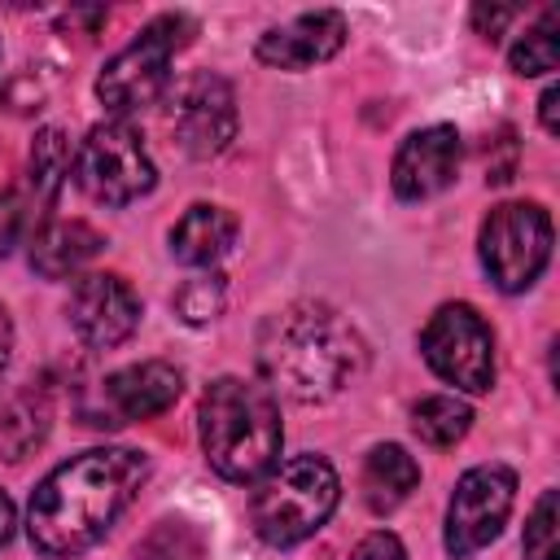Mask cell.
<instances>
[{
  "label": "cell",
  "mask_w": 560,
  "mask_h": 560,
  "mask_svg": "<svg viewBox=\"0 0 560 560\" xmlns=\"http://www.w3.org/2000/svg\"><path fill=\"white\" fill-rule=\"evenodd\" d=\"M149 459L131 446H92L57 464L31 494L26 534L44 556H79L122 516L136 499Z\"/></svg>",
  "instance_id": "6da1fadb"
},
{
  "label": "cell",
  "mask_w": 560,
  "mask_h": 560,
  "mask_svg": "<svg viewBox=\"0 0 560 560\" xmlns=\"http://www.w3.org/2000/svg\"><path fill=\"white\" fill-rule=\"evenodd\" d=\"M258 381L276 398L324 402L350 385L363 368V341L324 302H289L271 311L254 341Z\"/></svg>",
  "instance_id": "7a4b0ae2"
},
{
  "label": "cell",
  "mask_w": 560,
  "mask_h": 560,
  "mask_svg": "<svg viewBox=\"0 0 560 560\" xmlns=\"http://www.w3.org/2000/svg\"><path fill=\"white\" fill-rule=\"evenodd\" d=\"M201 451L210 468L228 481H258L280 464V407L262 381L219 376L201 394Z\"/></svg>",
  "instance_id": "3957f363"
},
{
  "label": "cell",
  "mask_w": 560,
  "mask_h": 560,
  "mask_svg": "<svg viewBox=\"0 0 560 560\" xmlns=\"http://www.w3.org/2000/svg\"><path fill=\"white\" fill-rule=\"evenodd\" d=\"M341 499L337 468L324 455H293L267 468L249 494V525L267 547H293L324 529Z\"/></svg>",
  "instance_id": "277c9868"
},
{
  "label": "cell",
  "mask_w": 560,
  "mask_h": 560,
  "mask_svg": "<svg viewBox=\"0 0 560 560\" xmlns=\"http://www.w3.org/2000/svg\"><path fill=\"white\" fill-rule=\"evenodd\" d=\"M192 31H197V26H192V18H184V13H158L153 22H144L140 35L105 61V70H101V79H96L101 105H105L114 118H127V114L153 105V101L166 92V83H171V61H175V52L192 39Z\"/></svg>",
  "instance_id": "5b68a950"
},
{
  "label": "cell",
  "mask_w": 560,
  "mask_h": 560,
  "mask_svg": "<svg viewBox=\"0 0 560 560\" xmlns=\"http://www.w3.org/2000/svg\"><path fill=\"white\" fill-rule=\"evenodd\" d=\"M70 175L101 206H131V201H140L158 184V166H153L140 131L127 118L96 122L79 140Z\"/></svg>",
  "instance_id": "8992f818"
},
{
  "label": "cell",
  "mask_w": 560,
  "mask_h": 560,
  "mask_svg": "<svg viewBox=\"0 0 560 560\" xmlns=\"http://www.w3.org/2000/svg\"><path fill=\"white\" fill-rule=\"evenodd\" d=\"M477 249L503 293H525L551 258V214L538 201H503L486 214Z\"/></svg>",
  "instance_id": "52a82bcc"
},
{
  "label": "cell",
  "mask_w": 560,
  "mask_h": 560,
  "mask_svg": "<svg viewBox=\"0 0 560 560\" xmlns=\"http://www.w3.org/2000/svg\"><path fill=\"white\" fill-rule=\"evenodd\" d=\"M420 354L459 394H486L494 385V332L468 302H446L420 332Z\"/></svg>",
  "instance_id": "ba28073f"
},
{
  "label": "cell",
  "mask_w": 560,
  "mask_h": 560,
  "mask_svg": "<svg viewBox=\"0 0 560 560\" xmlns=\"http://www.w3.org/2000/svg\"><path fill=\"white\" fill-rule=\"evenodd\" d=\"M516 503V472L508 464H477L455 481V494L446 503V551L455 560L477 556L499 538Z\"/></svg>",
  "instance_id": "9c48e42d"
},
{
  "label": "cell",
  "mask_w": 560,
  "mask_h": 560,
  "mask_svg": "<svg viewBox=\"0 0 560 560\" xmlns=\"http://www.w3.org/2000/svg\"><path fill=\"white\" fill-rule=\"evenodd\" d=\"M171 131L188 158H214L236 136V92L228 79L201 70L192 74L171 109Z\"/></svg>",
  "instance_id": "30bf717a"
},
{
  "label": "cell",
  "mask_w": 560,
  "mask_h": 560,
  "mask_svg": "<svg viewBox=\"0 0 560 560\" xmlns=\"http://www.w3.org/2000/svg\"><path fill=\"white\" fill-rule=\"evenodd\" d=\"M66 315H70V328L96 346V350H109V346H122L136 324H140V298L136 289L114 276V271H88L74 280L70 289V302H66Z\"/></svg>",
  "instance_id": "8fae6325"
},
{
  "label": "cell",
  "mask_w": 560,
  "mask_h": 560,
  "mask_svg": "<svg viewBox=\"0 0 560 560\" xmlns=\"http://www.w3.org/2000/svg\"><path fill=\"white\" fill-rule=\"evenodd\" d=\"M459 158H464V140L451 122H433L411 131L398 153H394V171L389 184L402 201H429L438 192H446L459 175Z\"/></svg>",
  "instance_id": "7c38bea8"
},
{
  "label": "cell",
  "mask_w": 560,
  "mask_h": 560,
  "mask_svg": "<svg viewBox=\"0 0 560 560\" xmlns=\"http://www.w3.org/2000/svg\"><path fill=\"white\" fill-rule=\"evenodd\" d=\"M341 44H346V13L315 9V13H298L280 26H267L254 44V57L276 70H311V66L337 57Z\"/></svg>",
  "instance_id": "4fadbf2b"
},
{
  "label": "cell",
  "mask_w": 560,
  "mask_h": 560,
  "mask_svg": "<svg viewBox=\"0 0 560 560\" xmlns=\"http://www.w3.org/2000/svg\"><path fill=\"white\" fill-rule=\"evenodd\" d=\"M179 389H184L179 368H171L162 359H144L131 368H118L105 381V402L118 420H153L179 398Z\"/></svg>",
  "instance_id": "5bb4252c"
},
{
  "label": "cell",
  "mask_w": 560,
  "mask_h": 560,
  "mask_svg": "<svg viewBox=\"0 0 560 560\" xmlns=\"http://www.w3.org/2000/svg\"><path fill=\"white\" fill-rule=\"evenodd\" d=\"M105 236L83 219H39L31 232V267L44 280H66L101 254Z\"/></svg>",
  "instance_id": "9a60e30c"
},
{
  "label": "cell",
  "mask_w": 560,
  "mask_h": 560,
  "mask_svg": "<svg viewBox=\"0 0 560 560\" xmlns=\"http://www.w3.org/2000/svg\"><path fill=\"white\" fill-rule=\"evenodd\" d=\"M236 241V214L210 201L188 206L171 228V254L184 267H214Z\"/></svg>",
  "instance_id": "2e32d148"
},
{
  "label": "cell",
  "mask_w": 560,
  "mask_h": 560,
  "mask_svg": "<svg viewBox=\"0 0 560 560\" xmlns=\"http://www.w3.org/2000/svg\"><path fill=\"white\" fill-rule=\"evenodd\" d=\"M359 486H363V503H368L372 512H394V508L407 503L411 490L420 486V464H416L398 442H381V446L368 451Z\"/></svg>",
  "instance_id": "e0dca14e"
},
{
  "label": "cell",
  "mask_w": 560,
  "mask_h": 560,
  "mask_svg": "<svg viewBox=\"0 0 560 560\" xmlns=\"http://www.w3.org/2000/svg\"><path fill=\"white\" fill-rule=\"evenodd\" d=\"M70 166H74V149H70L66 131H61V127H44V131L35 136V144H31V166H26L35 219L57 201V192H61Z\"/></svg>",
  "instance_id": "ac0fdd59"
},
{
  "label": "cell",
  "mask_w": 560,
  "mask_h": 560,
  "mask_svg": "<svg viewBox=\"0 0 560 560\" xmlns=\"http://www.w3.org/2000/svg\"><path fill=\"white\" fill-rule=\"evenodd\" d=\"M411 429H416L420 442H429L438 451L455 446L472 429V407L464 398H455V394H429V398H420L411 407Z\"/></svg>",
  "instance_id": "d6986e66"
},
{
  "label": "cell",
  "mask_w": 560,
  "mask_h": 560,
  "mask_svg": "<svg viewBox=\"0 0 560 560\" xmlns=\"http://www.w3.org/2000/svg\"><path fill=\"white\" fill-rule=\"evenodd\" d=\"M508 66L525 79L551 74L560 66V13L556 9H547L534 26H525V35H516V44L508 48Z\"/></svg>",
  "instance_id": "ffe728a7"
},
{
  "label": "cell",
  "mask_w": 560,
  "mask_h": 560,
  "mask_svg": "<svg viewBox=\"0 0 560 560\" xmlns=\"http://www.w3.org/2000/svg\"><path fill=\"white\" fill-rule=\"evenodd\" d=\"M223 302H228V284H223L219 271H197V276H188V280L175 289V311H179L188 324H210V319H219Z\"/></svg>",
  "instance_id": "44dd1931"
},
{
  "label": "cell",
  "mask_w": 560,
  "mask_h": 560,
  "mask_svg": "<svg viewBox=\"0 0 560 560\" xmlns=\"http://www.w3.org/2000/svg\"><path fill=\"white\" fill-rule=\"evenodd\" d=\"M525 560H560V503L556 490H542L529 521H525V538H521Z\"/></svg>",
  "instance_id": "7402d4cb"
},
{
  "label": "cell",
  "mask_w": 560,
  "mask_h": 560,
  "mask_svg": "<svg viewBox=\"0 0 560 560\" xmlns=\"http://www.w3.org/2000/svg\"><path fill=\"white\" fill-rule=\"evenodd\" d=\"M31 223H39L31 210V197L22 188H4L0 192V258L22 241V232H31Z\"/></svg>",
  "instance_id": "603a6c76"
},
{
  "label": "cell",
  "mask_w": 560,
  "mask_h": 560,
  "mask_svg": "<svg viewBox=\"0 0 560 560\" xmlns=\"http://www.w3.org/2000/svg\"><path fill=\"white\" fill-rule=\"evenodd\" d=\"M350 560H407V547L398 542V534L372 529L368 538H359V547L350 551Z\"/></svg>",
  "instance_id": "cb8c5ba5"
},
{
  "label": "cell",
  "mask_w": 560,
  "mask_h": 560,
  "mask_svg": "<svg viewBox=\"0 0 560 560\" xmlns=\"http://www.w3.org/2000/svg\"><path fill=\"white\" fill-rule=\"evenodd\" d=\"M512 18H516V9H508V4H499V9H486V4H477V9H472V26H477L486 39H494V35H499V31H503Z\"/></svg>",
  "instance_id": "d4e9b609"
},
{
  "label": "cell",
  "mask_w": 560,
  "mask_h": 560,
  "mask_svg": "<svg viewBox=\"0 0 560 560\" xmlns=\"http://www.w3.org/2000/svg\"><path fill=\"white\" fill-rule=\"evenodd\" d=\"M538 114H542V131H547V136H556V131H560V88H556V83L542 92Z\"/></svg>",
  "instance_id": "484cf974"
},
{
  "label": "cell",
  "mask_w": 560,
  "mask_h": 560,
  "mask_svg": "<svg viewBox=\"0 0 560 560\" xmlns=\"http://www.w3.org/2000/svg\"><path fill=\"white\" fill-rule=\"evenodd\" d=\"M9 359H13V319H9V311L0 306V381H4V372H9Z\"/></svg>",
  "instance_id": "4316f807"
},
{
  "label": "cell",
  "mask_w": 560,
  "mask_h": 560,
  "mask_svg": "<svg viewBox=\"0 0 560 560\" xmlns=\"http://www.w3.org/2000/svg\"><path fill=\"white\" fill-rule=\"evenodd\" d=\"M13 503H9V494H0V547L9 542V534H13Z\"/></svg>",
  "instance_id": "83f0119b"
}]
</instances>
